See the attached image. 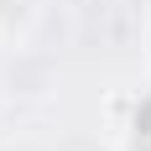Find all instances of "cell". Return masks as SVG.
I'll return each instance as SVG.
<instances>
[{
  "mask_svg": "<svg viewBox=\"0 0 151 151\" xmlns=\"http://www.w3.org/2000/svg\"><path fill=\"white\" fill-rule=\"evenodd\" d=\"M136 151H151V104L136 115Z\"/></svg>",
  "mask_w": 151,
  "mask_h": 151,
  "instance_id": "6da1fadb",
  "label": "cell"
}]
</instances>
